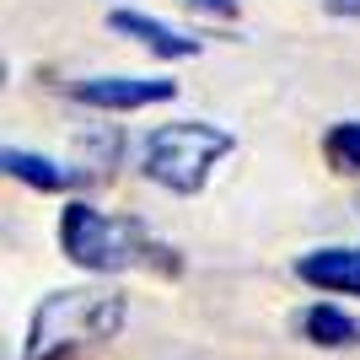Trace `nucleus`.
Here are the masks:
<instances>
[{"label":"nucleus","mask_w":360,"mask_h":360,"mask_svg":"<svg viewBox=\"0 0 360 360\" xmlns=\"http://www.w3.org/2000/svg\"><path fill=\"white\" fill-rule=\"evenodd\" d=\"M323 150H328L333 172H360V119H345L323 135Z\"/></svg>","instance_id":"nucleus-9"},{"label":"nucleus","mask_w":360,"mask_h":360,"mask_svg":"<svg viewBox=\"0 0 360 360\" xmlns=\"http://www.w3.org/2000/svg\"><path fill=\"white\" fill-rule=\"evenodd\" d=\"M188 6H205L215 16H237V0H188Z\"/></svg>","instance_id":"nucleus-10"},{"label":"nucleus","mask_w":360,"mask_h":360,"mask_svg":"<svg viewBox=\"0 0 360 360\" xmlns=\"http://www.w3.org/2000/svg\"><path fill=\"white\" fill-rule=\"evenodd\" d=\"M0 162H6V172H11V178L32 183V188H44V194H60V188H70V183H75L70 167L49 162V156H32V150H6Z\"/></svg>","instance_id":"nucleus-8"},{"label":"nucleus","mask_w":360,"mask_h":360,"mask_svg":"<svg viewBox=\"0 0 360 360\" xmlns=\"http://www.w3.org/2000/svg\"><path fill=\"white\" fill-rule=\"evenodd\" d=\"M226 150H237V140L205 119L162 124L146 140V178H156L172 194H199L205 178H210V167L221 162Z\"/></svg>","instance_id":"nucleus-3"},{"label":"nucleus","mask_w":360,"mask_h":360,"mask_svg":"<svg viewBox=\"0 0 360 360\" xmlns=\"http://www.w3.org/2000/svg\"><path fill=\"white\" fill-rule=\"evenodd\" d=\"M108 22H113V32H129L135 44H146L150 54H162V60H188V54H199V38H183V32H172L167 22H156V16L113 11Z\"/></svg>","instance_id":"nucleus-6"},{"label":"nucleus","mask_w":360,"mask_h":360,"mask_svg":"<svg viewBox=\"0 0 360 360\" xmlns=\"http://www.w3.org/2000/svg\"><path fill=\"white\" fill-rule=\"evenodd\" d=\"M178 97L172 81H146V75H91L75 86V103L86 108H108V113H129V108H150Z\"/></svg>","instance_id":"nucleus-4"},{"label":"nucleus","mask_w":360,"mask_h":360,"mask_svg":"<svg viewBox=\"0 0 360 360\" xmlns=\"http://www.w3.org/2000/svg\"><path fill=\"white\" fill-rule=\"evenodd\" d=\"M333 16H360V0H323Z\"/></svg>","instance_id":"nucleus-11"},{"label":"nucleus","mask_w":360,"mask_h":360,"mask_svg":"<svg viewBox=\"0 0 360 360\" xmlns=\"http://www.w3.org/2000/svg\"><path fill=\"white\" fill-rule=\"evenodd\" d=\"M296 274L328 296H360V248H317L296 264Z\"/></svg>","instance_id":"nucleus-5"},{"label":"nucleus","mask_w":360,"mask_h":360,"mask_svg":"<svg viewBox=\"0 0 360 360\" xmlns=\"http://www.w3.org/2000/svg\"><path fill=\"white\" fill-rule=\"evenodd\" d=\"M296 328H301V339L307 345H323V349H349V345H360V323L355 317H345L339 307H307V312L296 317Z\"/></svg>","instance_id":"nucleus-7"},{"label":"nucleus","mask_w":360,"mask_h":360,"mask_svg":"<svg viewBox=\"0 0 360 360\" xmlns=\"http://www.w3.org/2000/svg\"><path fill=\"white\" fill-rule=\"evenodd\" d=\"M124 328V296L113 285H75L38 301L22 360H70L91 345H108Z\"/></svg>","instance_id":"nucleus-1"},{"label":"nucleus","mask_w":360,"mask_h":360,"mask_svg":"<svg viewBox=\"0 0 360 360\" xmlns=\"http://www.w3.org/2000/svg\"><path fill=\"white\" fill-rule=\"evenodd\" d=\"M60 248L70 264L91 274H119V269H135V264H150V253H162L150 231L140 221H124V215H103L91 205H65L60 215Z\"/></svg>","instance_id":"nucleus-2"}]
</instances>
